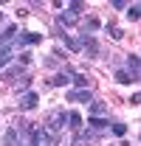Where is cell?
Returning <instances> with one entry per match:
<instances>
[{"label":"cell","instance_id":"1","mask_svg":"<svg viewBox=\"0 0 141 146\" xmlns=\"http://www.w3.org/2000/svg\"><path fill=\"white\" fill-rule=\"evenodd\" d=\"M65 118H68V115H65V110H56V112H54L51 118L45 121V129H42V132H45L48 138L59 135V132H62V127H65Z\"/></svg>","mask_w":141,"mask_h":146},{"label":"cell","instance_id":"2","mask_svg":"<svg viewBox=\"0 0 141 146\" xmlns=\"http://www.w3.org/2000/svg\"><path fill=\"white\" fill-rule=\"evenodd\" d=\"M37 101H40L37 93H26V96L20 98V110H37Z\"/></svg>","mask_w":141,"mask_h":146},{"label":"cell","instance_id":"3","mask_svg":"<svg viewBox=\"0 0 141 146\" xmlns=\"http://www.w3.org/2000/svg\"><path fill=\"white\" fill-rule=\"evenodd\" d=\"M68 101H93V96H90V90H68Z\"/></svg>","mask_w":141,"mask_h":146},{"label":"cell","instance_id":"4","mask_svg":"<svg viewBox=\"0 0 141 146\" xmlns=\"http://www.w3.org/2000/svg\"><path fill=\"white\" fill-rule=\"evenodd\" d=\"M88 127L93 129V132H102V129H107V127H110V121L99 118V115H90V118H88Z\"/></svg>","mask_w":141,"mask_h":146},{"label":"cell","instance_id":"5","mask_svg":"<svg viewBox=\"0 0 141 146\" xmlns=\"http://www.w3.org/2000/svg\"><path fill=\"white\" fill-rule=\"evenodd\" d=\"M127 73L133 76V82H138V56H136V54L127 56Z\"/></svg>","mask_w":141,"mask_h":146},{"label":"cell","instance_id":"6","mask_svg":"<svg viewBox=\"0 0 141 146\" xmlns=\"http://www.w3.org/2000/svg\"><path fill=\"white\" fill-rule=\"evenodd\" d=\"M79 42H82V48H85L88 54H96V51H99V42H96L90 34H82V39H79Z\"/></svg>","mask_w":141,"mask_h":146},{"label":"cell","instance_id":"7","mask_svg":"<svg viewBox=\"0 0 141 146\" xmlns=\"http://www.w3.org/2000/svg\"><path fill=\"white\" fill-rule=\"evenodd\" d=\"M42 36L40 34H34V31H26V34H20L17 36V45H34V42H40Z\"/></svg>","mask_w":141,"mask_h":146},{"label":"cell","instance_id":"8","mask_svg":"<svg viewBox=\"0 0 141 146\" xmlns=\"http://www.w3.org/2000/svg\"><path fill=\"white\" fill-rule=\"evenodd\" d=\"M59 23H62V25H76V23H79V14H73V11H62V14H59Z\"/></svg>","mask_w":141,"mask_h":146},{"label":"cell","instance_id":"9","mask_svg":"<svg viewBox=\"0 0 141 146\" xmlns=\"http://www.w3.org/2000/svg\"><path fill=\"white\" fill-rule=\"evenodd\" d=\"M68 82H70V73H68V70H65V73H56V76L51 79L54 87H62V84H68Z\"/></svg>","mask_w":141,"mask_h":146},{"label":"cell","instance_id":"10","mask_svg":"<svg viewBox=\"0 0 141 146\" xmlns=\"http://www.w3.org/2000/svg\"><path fill=\"white\" fill-rule=\"evenodd\" d=\"M96 28H99V20L96 17H88L82 23V34H90V31H96Z\"/></svg>","mask_w":141,"mask_h":146},{"label":"cell","instance_id":"11","mask_svg":"<svg viewBox=\"0 0 141 146\" xmlns=\"http://www.w3.org/2000/svg\"><path fill=\"white\" fill-rule=\"evenodd\" d=\"M3 143H6V146H20L17 143V129H9V132L3 135Z\"/></svg>","mask_w":141,"mask_h":146},{"label":"cell","instance_id":"12","mask_svg":"<svg viewBox=\"0 0 141 146\" xmlns=\"http://www.w3.org/2000/svg\"><path fill=\"white\" fill-rule=\"evenodd\" d=\"M62 42L68 45L70 51H82V42H79V39H73V36H68V34H62Z\"/></svg>","mask_w":141,"mask_h":146},{"label":"cell","instance_id":"13","mask_svg":"<svg viewBox=\"0 0 141 146\" xmlns=\"http://www.w3.org/2000/svg\"><path fill=\"white\" fill-rule=\"evenodd\" d=\"M138 17H141V6H138V3H133V6H127V20H133V23H136Z\"/></svg>","mask_w":141,"mask_h":146},{"label":"cell","instance_id":"14","mask_svg":"<svg viewBox=\"0 0 141 146\" xmlns=\"http://www.w3.org/2000/svg\"><path fill=\"white\" fill-rule=\"evenodd\" d=\"M68 127L70 129H82V115H79V112H68Z\"/></svg>","mask_w":141,"mask_h":146},{"label":"cell","instance_id":"15","mask_svg":"<svg viewBox=\"0 0 141 146\" xmlns=\"http://www.w3.org/2000/svg\"><path fill=\"white\" fill-rule=\"evenodd\" d=\"M116 82H119V84H133V76L127 70H116Z\"/></svg>","mask_w":141,"mask_h":146},{"label":"cell","instance_id":"16","mask_svg":"<svg viewBox=\"0 0 141 146\" xmlns=\"http://www.w3.org/2000/svg\"><path fill=\"white\" fill-rule=\"evenodd\" d=\"M105 112H107V104H102V101L90 104V115H105Z\"/></svg>","mask_w":141,"mask_h":146},{"label":"cell","instance_id":"17","mask_svg":"<svg viewBox=\"0 0 141 146\" xmlns=\"http://www.w3.org/2000/svg\"><path fill=\"white\" fill-rule=\"evenodd\" d=\"M70 79H73V82H76V87H82V90H85V87H88V76H85V73H73V76H70Z\"/></svg>","mask_w":141,"mask_h":146},{"label":"cell","instance_id":"18","mask_svg":"<svg viewBox=\"0 0 141 146\" xmlns=\"http://www.w3.org/2000/svg\"><path fill=\"white\" fill-rule=\"evenodd\" d=\"M9 59H11V48H0V68H3Z\"/></svg>","mask_w":141,"mask_h":146},{"label":"cell","instance_id":"19","mask_svg":"<svg viewBox=\"0 0 141 146\" xmlns=\"http://www.w3.org/2000/svg\"><path fill=\"white\" fill-rule=\"evenodd\" d=\"M107 34H110V36H113V39H122V28H116V25H107Z\"/></svg>","mask_w":141,"mask_h":146},{"label":"cell","instance_id":"20","mask_svg":"<svg viewBox=\"0 0 141 146\" xmlns=\"http://www.w3.org/2000/svg\"><path fill=\"white\" fill-rule=\"evenodd\" d=\"M113 132H116L119 138H124V135H127V124H113Z\"/></svg>","mask_w":141,"mask_h":146},{"label":"cell","instance_id":"21","mask_svg":"<svg viewBox=\"0 0 141 146\" xmlns=\"http://www.w3.org/2000/svg\"><path fill=\"white\" fill-rule=\"evenodd\" d=\"M20 73V68H11V70H6L3 73V79H6V82H9V79H14V76H17Z\"/></svg>","mask_w":141,"mask_h":146},{"label":"cell","instance_id":"22","mask_svg":"<svg viewBox=\"0 0 141 146\" xmlns=\"http://www.w3.org/2000/svg\"><path fill=\"white\" fill-rule=\"evenodd\" d=\"M113 9H119V11H122V9H127V3H124V0H113Z\"/></svg>","mask_w":141,"mask_h":146},{"label":"cell","instance_id":"23","mask_svg":"<svg viewBox=\"0 0 141 146\" xmlns=\"http://www.w3.org/2000/svg\"><path fill=\"white\" fill-rule=\"evenodd\" d=\"M130 104H133V107H138V104H141V96H138V93H133V98H130Z\"/></svg>","mask_w":141,"mask_h":146},{"label":"cell","instance_id":"24","mask_svg":"<svg viewBox=\"0 0 141 146\" xmlns=\"http://www.w3.org/2000/svg\"><path fill=\"white\" fill-rule=\"evenodd\" d=\"M20 146H31V143H20Z\"/></svg>","mask_w":141,"mask_h":146},{"label":"cell","instance_id":"25","mask_svg":"<svg viewBox=\"0 0 141 146\" xmlns=\"http://www.w3.org/2000/svg\"><path fill=\"white\" fill-rule=\"evenodd\" d=\"M0 20H3V11H0Z\"/></svg>","mask_w":141,"mask_h":146}]
</instances>
